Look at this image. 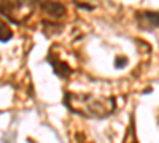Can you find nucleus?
Returning <instances> with one entry per match:
<instances>
[{
  "mask_svg": "<svg viewBox=\"0 0 159 143\" xmlns=\"http://www.w3.org/2000/svg\"><path fill=\"white\" fill-rule=\"evenodd\" d=\"M64 102L72 111L88 116V118H105L115 111L116 102L111 97H94V96H80L67 92Z\"/></svg>",
  "mask_w": 159,
  "mask_h": 143,
  "instance_id": "1",
  "label": "nucleus"
},
{
  "mask_svg": "<svg viewBox=\"0 0 159 143\" xmlns=\"http://www.w3.org/2000/svg\"><path fill=\"white\" fill-rule=\"evenodd\" d=\"M126 64H127V59H124V57H118V59L115 60V67H116V69H123Z\"/></svg>",
  "mask_w": 159,
  "mask_h": 143,
  "instance_id": "7",
  "label": "nucleus"
},
{
  "mask_svg": "<svg viewBox=\"0 0 159 143\" xmlns=\"http://www.w3.org/2000/svg\"><path fill=\"white\" fill-rule=\"evenodd\" d=\"M37 0H2L0 13L11 22H24L32 16Z\"/></svg>",
  "mask_w": 159,
  "mask_h": 143,
  "instance_id": "2",
  "label": "nucleus"
},
{
  "mask_svg": "<svg viewBox=\"0 0 159 143\" xmlns=\"http://www.w3.org/2000/svg\"><path fill=\"white\" fill-rule=\"evenodd\" d=\"M49 64L52 65V69H54L56 75H59L62 78H69L73 73V69H72V65L69 64V60L62 59V56H59L56 51L49 53Z\"/></svg>",
  "mask_w": 159,
  "mask_h": 143,
  "instance_id": "3",
  "label": "nucleus"
},
{
  "mask_svg": "<svg viewBox=\"0 0 159 143\" xmlns=\"http://www.w3.org/2000/svg\"><path fill=\"white\" fill-rule=\"evenodd\" d=\"M11 37H13V32L10 29V25L3 21V19H0V42H8L11 40Z\"/></svg>",
  "mask_w": 159,
  "mask_h": 143,
  "instance_id": "6",
  "label": "nucleus"
},
{
  "mask_svg": "<svg viewBox=\"0 0 159 143\" xmlns=\"http://www.w3.org/2000/svg\"><path fill=\"white\" fill-rule=\"evenodd\" d=\"M139 25L143 30H156L157 29V13L145 10L139 13Z\"/></svg>",
  "mask_w": 159,
  "mask_h": 143,
  "instance_id": "5",
  "label": "nucleus"
},
{
  "mask_svg": "<svg viewBox=\"0 0 159 143\" xmlns=\"http://www.w3.org/2000/svg\"><path fill=\"white\" fill-rule=\"evenodd\" d=\"M38 3L42 5L43 13L51 19H61L65 15L64 5H61L57 2H51V0H38Z\"/></svg>",
  "mask_w": 159,
  "mask_h": 143,
  "instance_id": "4",
  "label": "nucleus"
}]
</instances>
